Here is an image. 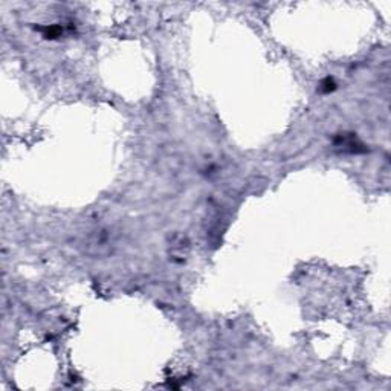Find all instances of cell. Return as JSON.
<instances>
[{
  "label": "cell",
  "mask_w": 391,
  "mask_h": 391,
  "mask_svg": "<svg viewBox=\"0 0 391 391\" xmlns=\"http://www.w3.org/2000/svg\"><path fill=\"white\" fill-rule=\"evenodd\" d=\"M335 87H336V83L333 81V78H326V80L321 83V91L326 92V93L335 91Z\"/></svg>",
  "instance_id": "7a4b0ae2"
},
{
  "label": "cell",
  "mask_w": 391,
  "mask_h": 391,
  "mask_svg": "<svg viewBox=\"0 0 391 391\" xmlns=\"http://www.w3.org/2000/svg\"><path fill=\"white\" fill-rule=\"evenodd\" d=\"M335 147L341 149L342 151H349V153H364L367 150L365 145L357 139L353 133H350V135H345V133L338 135L335 138Z\"/></svg>",
  "instance_id": "6da1fadb"
}]
</instances>
